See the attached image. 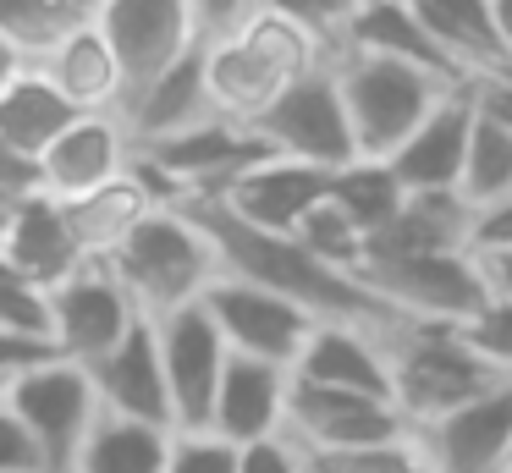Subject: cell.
<instances>
[{
    "instance_id": "obj_33",
    "label": "cell",
    "mask_w": 512,
    "mask_h": 473,
    "mask_svg": "<svg viewBox=\"0 0 512 473\" xmlns=\"http://www.w3.org/2000/svg\"><path fill=\"white\" fill-rule=\"evenodd\" d=\"M72 22H83V17H72L67 0H0V33H6L28 61H39Z\"/></svg>"
},
{
    "instance_id": "obj_19",
    "label": "cell",
    "mask_w": 512,
    "mask_h": 473,
    "mask_svg": "<svg viewBox=\"0 0 512 473\" xmlns=\"http://www.w3.org/2000/svg\"><path fill=\"white\" fill-rule=\"evenodd\" d=\"M0 259L12 264V270H23L39 292H56L61 281H72L89 264L78 237H72L67 209L50 193H28L12 204V215L0 226Z\"/></svg>"
},
{
    "instance_id": "obj_46",
    "label": "cell",
    "mask_w": 512,
    "mask_h": 473,
    "mask_svg": "<svg viewBox=\"0 0 512 473\" xmlns=\"http://www.w3.org/2000/svg\"><path fill=\"white\" fill-rule=\"evenodd\" d=\"M485 6H490V22H496L501 44H507V55H512V0H485Z\"/></svg>"
},
{
    "instance_id": "obj_11",
    "label": "cell",
    "mask_w": 512,
    "mask_h": 473,
    "mask_svg": "<svg viewBox=\"0 0 512 473\" xmlns=\"http://www.w3.org/2000/svg\"><path fill=\"white\" fill-rule=\"evenodd\" d=\"M204 308H210L226 352L276 363V369H287V374L314 336V319L303 314L298 303H287V297L265 292V286H254V281H237V275H221V281L204 292Z\"/></svg>"
},
{
    "instance_id": "obj_4",
    "label": "cell",
    "mask_w": 512,
    "mask_h": 473,
    "mask_svg": "<svg viewBox=\"0 0 512 473\" xmlns=\"http://www.w3.org/2000/svg\"><path fill=\"white\" fill-rule=\"evenodd\" d=\"M331 77L342 94L347 127H353L358 160H391L413 127L435 110V99L468 83H441V77L419 72L408 61H386V55L342 50L331 55Z\"/></svg>"
},
{
    "instance_id": "obj_26",
    "label": "cell",
    "mask_w": 512,
    "mask_h": 473,
    "mask_svg": "<svg viewBox=\"0 0 512 473\" xmlns=\"http://www.w3.org/2000/svg\"><path fill=\"white\" fill-rule=\"evenodd\" d=\"M342 50H364V55H386V61H408L419 72L441 77V83H463L452 66L441 61V50L430 44V33L419 28L408 0H358L353 22H347ZM336 50V55H342Z\"/></svg>"
},
{
    "instance_id": "obj_15",
    "label": "cell",
    "mask_w": 512,
    "mask_h": 473,
    "mask_svg": "<svg viewBox=\"0 0 512 473\" xmlns=\"http://www.w3.org/2000/svg\"><path fill=\"white\" fill-rule=\"evenodd\" d=\"M89 380L94 396H100V413L171 429V391H166V369H160L155 319H138L100 363H89Z\"/></svg>"
},
{
    "instance_id": "obj_32",
    "label": "cell",
    "mask_w": 512,
    "mask_h": 473,
    "mask_svg": "<svg viewBox=\"0 0 512 473\" xmlns=\"http://www.w3.org/2000/svg\"><path fill=\"white\" fill-rule=\"evenodd\" d=\"M292 237H298L303 248L314 253V259L331 264V270L358 275V264H364V231H358L353 220H347L342 209L331 204V193H325L320 204H314L309 215L298 220V231H292Z\"/></svg>"
},
{
    "instance_id": "obj_13",
    "label": "cell",
    "mask_w": 512,
    "mask_h": 473,
    "mask_svg": "<svg viewBox=\"0 0 512 473\" xmlns=\"http://www.w3.org/2000/svg\"><path fill=\"white\" fill-rule=\"evenodd\" d=\"M155 341H160V369H166V391H171V429H210L215 385H221V369L232 358L210 308L188 303L177 314L155 319Z\"/></svg>"
},
{
    "instance_id": "obj_49",
    "label": "cell",
    "mask_w": 512,
    "mask_h": 473,
    "mask_svg": "<svg viewBox=\"0 0 512 473\" xmlns=\"http://www.w3.org/2000/svg\"><path fill=\"white\" fill-rule=\"evenodd\" d=\"M6 385H12V374H0V407H6Z\"/></svg>"
},
{
    "instance_id": "obj_9",
    "label": "cell",
    "mask_w": 512,
    "mask_h": 473,
    "mask_svg": "<svg viewBox=\"0 0 512 473\" xmlns=\"http://www.w3.org/2000/svg\"><path fill=\"white\" fill-rule=\"evenodd\" d=\"M281 435H287L298 451H314V457H347V451H375V446L413 440V424L397 413V402L292 380Z\"/></svg>"
},
{
    "instance_id": "obj_44",
    "label": "cell",
    "mask_w": 512,
    "mask_h": 473,
    "mask_svg": "<svg viewBox=\"0 0 512 473\" xmlns=\"http://www.w3.org/2000/svg\"><path fill=\"white\" fill-rule=\"evenodd\" d=\"M485 264V281L496 297H512V253H501V259H479Z\"/></svg>"
},
{
    "instance_id": "obj_50",
    "label": "cell",
    "mask_w": 512,
    "mask_h": 473,
    "mask_svg": "<svg viewBox=\"0 0 512 473\" xmlns=\"http://www.w3.org/2000/svg\"><path fill=\"white\" fill-rule=\"evenodd\" d=\"M496 473H512V446H507V457H501V468Z\"/></svg>"
},
{
    "instance_id": "obj_3",
    "label": "cell",
    "mask_w": 512,
    "mask_h": 473,
    "mask_svg": "<svg viewBox=\"0 0 512 473\" xmlns=\"http://www.w3.org/2000/svg\"><path fill=\"white\" fill-rule=\"evenodd\" d=\"M325 66V50L303 28L254 11L237 33L204 44V83H210V105L221 121L254 127L298 77Z\"/></svg>"
},
{
    "instance_id": "obj_39",
    "label": "cell",
    "mask_w": 512,
    "mask_h": 473,
    "mask_svg": "<svg viewBox=\"0 0 512 473\" xmlns=\"http://www.w3.org/2000/svg\"><path fill=\"white\" fill-rule=\"evenodd\" d=\"M193 17V33H199V44H215L226 39V33H237L248 17L259 11V0H182Z\"/></svg>"
},
{
    "instance_id": "obj_8",
    "label": "cell",
    "mask_w": 512,
    "mask_h": 473,
    "mask_svg": "<svg viewBox=\"0 0 512 473\" xmlns=\"http://www.w3.org/2000/svg\"><path fill=\"white\" fill-rule=\"evenodd\" d=\"M248 132H254L270 154H281V160L314 165V171H331V176L358 160L353 127H347L342 94H336V77H331V61L314 66L309 77H298Z\"/></svg>"
},
{
    "instance_id": "obj_31",
    "label": "cell",
    "mask_w": 512,
    "mask_h": 473,
    "mask_svg": "<svg viewBox=\"0 0 512 473\" xmlns=\"http://www.w3.org/2000/svg\"><path fill=\"white\" fill-rule=\"evenodd\" d=\"M402 198L408 193H402V182L391 176L386 160H353V165H342V171L331 176V204L364 231V242L375 237L380 226L397 220Z\"/></svg>"
},
{
    "instance_id": "obj_40",
    "label": "cell",
    "mask_w": 512,
    "mask_h": 473,
    "mask_svg": "<svg viewBox=\"0 0 512 473\" xmlns=\"http://www.w3.org/2000/svg\"><path fill=\"white\" fill-rule=\"evenodd\" d=\"M237 473H309L303 468V451L287 435L254 440V446H237Z\"/></svg>"
},
{
    "instance_id": "obj_28",
    "label": "cell",
    "mask_w": 512,
    "mask_h": 473,
    "mask_svg": "<svg viewBox=\"0 0 512 473\" xmlns=\"http://www.w3.org/2000/svg\"><path fill=\"white\" fill-rule=\"evenodd\" d=\"M56 204H61V198H56ZM61 209H67V220H72V237H78L83 259L94 264L160 204L144 193V182H138L133 171H122L111 187H100V193H89V198H72V204H61Z\"/></svg>"
},
{
    "instance_id": "obj_38",
    "label": "cell",
    "mask_w": 512,
    "mask_h": 473,
    "mask_svg": "<svg viewBox=\"0 0 512 473\" xmlns=\"http://www.w3.org/2000/svg\"><path fill=\"white\" fill-rule=\"evenodd\" d=\"M468 253H474V259H501V253H512V193L496 198V204H485V209H474Z\"/></svg>"
},
{
    "instance_id": "obj_22",
    "label": "cell",
    "mask_w": 512,
    "mask_h": 473,
    "mask_svg": "<svg viewBox=\"0 0 512 473\" xmlns=\"http://www.w3.org/2000/svg\"><path fill=\"white\" fill-rule=\"evenodd\" d=\"M468 226H474V209L457 193H408L397 220L364 242V264L419 259V253H468Z\"/></svg>"
},
{
    "instance_id": "obj_18",
    "label": "cell",
    "mask_w": 512,
    "mask_h": 473,
    "mask_svg": "<svg viewBox=\"0 0 512 473\" xmlns=\"http://www.w3.org/2000/svg\"><path fill=\"white\" fill-rule=\"evenodd\" d=\"M435 473H496L512 446V380L419 429Z\"/></svg>"
},
{
    "instance_id": "obj_37",
    "label": "cell",
    "mask_w": 512,
    "mask_h": 473,
    "mask_svg": "<svg viewBox=\"0 0 512 473\" xmlns=\"http://www.w3.org/2000/svg\"><path fill=\"white\" fill-rule=\"evenodd\" d=\"M166 473H237V446L215 429H171Z\"/></svg>"
},
{
    "instance_id": "obj_2",
    "label": "cell",
    "mask_w": 512,
    "mask_h": 473,
    "mask_svg": "<svg viewBox=\"0 0 512 473\" xmlns=\"http://www.w3.org/2000/svg\"><path fill=\"white\" fill-rule=\"evenodd\" d=\"M100 264L122 281V292L144 319H166L188 303H204V292L221 281V253L210 231L182 204L149 209Z\"/></svg>"
},
{
    "instance_id": "obj_21",
    "label": "cell",
    "mask_w": 512,
    "mask_h": 473,
    "mask_svg": "<svg viewBox=\"0 0 512 473\" xmlns=\"http://www.w3.org/2000/svg\"><path fill=\"white\" fill-rule=\"evenodd\" d=\"M386 341L391 336H375V330H358V325H314L309 347L298 352V363H292V380L391 402Z\"/></svg>"
},
{
    "instance_id": "obj_29",
    "label": "cell",
    "mask_w": 512,
    "mask_h": 473,
    "mask_svg": "<svg viewBox=\"0 0 512 473\" xmlns=\"http://www.w3.org/2000/svg\"><path fill=\"white\" fill-rule=\"evenodd\" d=\"M166 457H171V429L100 413L72 473H166Z\"/></svg>"
},
{
    "instance_id": "obj_25",
    "label": "cell",
    "mask_w": 512,
    "mask_h": 473,
    "mask_svg": "<svg viewBox=\"0 0 512 473\" xmlns=\"http://www.w3.org/2000/svg\"><path fill=\"white\" fill-rule=\"evenodd\" d=\"M210 116H215V105H210V83H204V44L193 55H182L171 72H160L144 94L116 110V121H122L127 138H133V149L138 143L177 138V132L199 127V121H210Z\"/></svg>"
},
{
    "instance_id": "obj_48",
    "label": "cell",
    "mask_w": 512,
    "mask_h": 473,
    "mask_svg": "<svg viewBox=\"0 0 512 473\" xmlns=\"http://www.w3.org/2000/svg\"><path fill=\"white\" fill-rule=\"evenodd\" d=\"M6 215H12V198H0V226H6Z\"/></svg>"
},
{
    "instance_id": "obj_34",
    "label": "cell",
    "mask_w": 512,
    "mask_h": 473,
    "mask_svg": "<svg viewBox=\"0 0 512 473\" xmlns=\"http://www.w3.org/2000/svg\"><path fill=\"white\" fill-rule=\"evenodd\" d=\"M452 330H457V341H463V347L474 352L490 374L512 380V297L490 292L485 303H479L463 325H452Z\"/></svg>"
},
{
    "instance_id": "obj_41",
    "label": "cell",
    "mask_w": 512,
    "mask_h": 473,
    "mask_svg": "<svg viewBox=\"0 0 512 473\" xmlns=\"http://www.w3.org/2000/svg\"><path fill=\"white\" fill-rule=\"evenodd\" d=\"M0 473H45V457L12 418V407H0Z\"/></svg>"
},
{
    "instance_id": "obj_45",
    "label": "cell",
    "mask_w": 512,
    "mask_h": 473,
    "mask_svg": "<svg viewBox=\"0 0 512 473\" xmlns=\"http://www.w3.org/2000/svg\"><path fill=\"white\" fill-rule=\"evenodd\" d=\"M23 66H28V55H23V50H17V44H12V39H6V33H0V88L12 83V77H17V72H23Z\"/></svg>"
},
{
    "instance_id": "obj_6",
    "label": "cell",
    "mask_w": 512,
    "mask_h": 473,
    "mask_svg": "<svg viewBox=\"0 0 512 473\" xmlns=\"http://www.w3.org/2000/svg\"><path fill=\"white\" fill-rule=\"evenodd\" d=\"M6 407H12V418L39 446L45 473L78 468V451H83V440H89L94 418H100V396H94L89 369H83V363H67V358H45V363H34V369L12 374Z\"/></svg>"
},
{
    "instance_id": "obj_36",
    "label": "cell",
    "mask_w": 512,
    "mask_h": 473,
    "mask_svg": "<svg viewBox=\"0 0 512 473\" xmlns=\"http://www.w3.org/2000/svg\"><path fill=\"white\" fill-rule=\"evenodd\" d=\"M303 468L309 473H435L419 435L397 440V446H375V451H347V457H314V451H303Z\"/></svg>"
},
{
    "instance_id": "obj_42",
    "label": "cell",
    "mask_w": 512,
    "mask_h": 473,
    "mask_svg": "<svg viewBox=\"0 0 512 473\" xmlns=\"http://www.w3.org/2000/svg\"><path fill=\"white\" fill-rule=\"evenodd\" d=\"M28 193H39V165L34 160H23V154L12 149V143L0 138V198H28Z\"/></svg>"
},
{
    "instance_id": "obj_47",
    "label": "cell",
    "mask_w": 512,
    "mask_h": 473,
    "mask_svg": "<svg viewBox=\"0 0 512 473\" xmlns=\"http://www.w3.org/2000/svg\"><path fill=\"white\" fill-rule=\"evenodd\" d=\"M100 6H105V0H67V11H72V17H83V22H89Z\"/></svg>"
},
{
    "instance_id": "obj_24",
    "label": "cell",
    "mask_w": 512,
    "mask_h": 473,
    "mask_svg": "<svg viewBox=\"0 0 512 473\" xmlns=\"http://www.w3.org/2000/svg\"><path fill=\"white\" fill-rule=\"evenodd\" d=\"M34 66L56 83V94L67 99L72 110H83V116H116V105H122V72H116L111 44L100 39L94 17L72 22Z\"/></svg>"
},
{
    "instance_id": "obj_7",
    "label": "cell",
    "mask_w": 512,
    "mask_h": 473,
    "mask_svg": "<svg viewBox=\"0 0 512 473\" xmlns=\"http://www.w3.org/2000/svg\"><path fill=\"white\" fill-rule=\"evenodd\" d=\"M358 281L408 325H463L490 297L485 264L474 253H419V259L364 264Z\"/></svg>"
},
{
    "instance_id": "obj_35",
    "label": "cell",
    "mask_w": 512,
    "mask_h": 473,
    "mask_svg": "<svg viewBox=\"0 0 512 473\" xmlns=\"http://www.w3.org/2000/svg\"><path fill=\"white\" fill-rule=\"evenodd\" d=\"M0 330L50 347V292H39L23 270L0 259Z\"/></svg>"
},
{
    "instance_id": "obj_17",
    "label": "cell",
    "mask_w": 512,
    "mask_h": 473,
    "mask_svg": "<svg viewBox=\"0 0 512 473\" xmlns=\"http://www.w3.org/2000/svg\"><path fill=\"white\" fill-rule=\"evenodd\" d=\"M468 127H474V83L435 99V110L386 160L391 176L402 182V193H457L463 154H468Z\"/></svg>"
},
{
    "instance_id": "obj_23",
    "label": "cell",
    "mask_w": 512,
    "mask_h": 473,
    "mask_svg": "<svg viewBox=\"0 0 512 473\" xmlns=\"http://www.w3.org/2000/svg\"><path fill=\"white\" fill-rule=\"evenodd\" d=\"M419 28L430 33V44L441 50V61L452 66L463 83H485L501 66H512L507 44H501L496 22H490L485 0H408Z\"/></svg>"
},
{
    "instance_id": "obj_10",
    "label": "cell",
    "mask_w": 512,
    "mask_h": 473,
    "mask_svg": "<svg viewBox=\"0 0 512 473\" xmlns=\"http://www.w3.org/2000/svg\"><path fill=\"white\" fill-rule=\"evenodd\" d=\"M94 28L111 44V61L122 72V105L144 94L160 72H171L182 55L199 50V33L182 0H105L94 11Z\"/></svg>"
},
{
    "instance_id": "obj_5",
    "label": "cell",
    "mask_w": 512,
    "mask_h": 473,
    "mask_svg": "<svg viewBox=\"0 0 512 473\" xmlns=\"http://www.w3.org/2000/svg\"><path fill=\"white\" fill-rule=\"evenodd\" d=\"M386 363H391V402L413 424V435L435 418L457 413L474 396L507 385L457 341L452 325H402L386 341Z\"/></svg>"
},
{
    "instance_id": "obj_1",
    "label": "cell",
    "mask_w": 512,
    "mask_h": 473,
    "mask_svg": "<svg viewBox=\"0 0 512 473\" xmlns=\"http://www.w3.org/2000/svg\"><path fill=\"white\" fill-rule=\"evenodd\" d=\"M193 220L210 231L215 253H221V275H237V281H254L265 292L298 303L314 325H358V330H375V336H397L408 319H397L375 292H369L358 275L331 270L325 259H314L298 237H270V231H254L243 220H232L221 204L210 198H188Z\"/></svg>"
},
{
    "instance_id": "obj_27",
    "label": "cell",
    "mask_w": 512,
    "mask_h": 473,
    "mask_svg": "<svg viewBox=\"0 0 512 473\" xmlns=\"http://www.w3.org/2000/svg\"><path fill=\"white\" fill-rule=\"evenodd\" d=\"M78 116H83V110H72L67 99L56 94V83H50L34 61H28L12 83L0 88V138L12 143L23 160H34V165H39V154H45Z\"/></svg>"
},
{
    "instance_id": "obj_20",
    "label": "cell",
    "mask_w": 512,
    "mask_h": 473,
    "mask_svg": "<svg viewBox=\"0 0 512 473\" xmlns=\"http://www.w3.org/2000/svg\"><path fill=\"white\" fill-rule=\"evenodd\" d=\"M287 385L292 374L259 358H226L221 385H215V407H210V429L232 446H254V440L281 435L287 424Z\"/></svg>"
},
{
    "instance_id": "obj_14",
    "label": "cell",
    "mask_w": 512,
    "mask_h": 473,
    "mask_svg": "<svg viewBox=\"0 0 512 473\" xmlns=\"http://www.w3.org/2000/svg\"><path fill=\"white\" fill-rule=\"evenodd\" d=\"M325 193H331V171H314V165L265 154V160L248 165L243 176H232V182L210 198V204H221L232 220H243V226H254V231L292 237V231H298V220L309 215Z\"/></svg>"
},
{
    "instance_id": "obj_16",
    "label": "cell",
    "mask_w": 512,
    "mask_h": 473,
    "mask_svg": "<svg viewBox=\"0 0 512 473\" xmlns=\"http://www.w3.org/2000/svg\"><path fill=\"white\" fill-rule=\"evenodd\" d=\"M133 160V138L116 116H78L45 154H39V193L61 198H89L100 187H111Z\"/></svg>"
},
{
    "instance_id": "obj_43",
    "label": "cell",
    "mask_w": 512,
    "mask_h": 473,
    "mask_svg": "<svg viewBox=\"0 0 512 473\" xmlns=\"http://www.w3.org/2000/svg\"><path fill=\"white\" fill-rule=\"evenodd\" d=\"M45 358H56V352L39 347V341H23V336H6V330H0V374H23V369H34V363H45Z\"/></svg>"
},
{
    "instance_id": "obj_12",
    "label": "cell",
    "mask_w": 512,
    "mask_h": 473,
    "mask_svg": "<svg viewBox=\"0 0 512 473\" xmlns=\"http://www.w3.org/2000/svg\"><path fill=\"white\" fill-rule=\"evenodd\" d=\"M138 319L144 314H138L133 297L122 292V281L94 259V264H83L72 281H61L56 292H50V352L89 369V363H100Z\"/></svg>"
},
{
    "instance_id": "obj_30",
    "label": "cell",
    "mask_w": 512,
    "mask_h": 473,
    "mask_svg": "<svg viewBox=\"0 0 512 473\" xmlns=\"http://www.w3.org/2000/svg\"><path fill=\"white\" fill-rule=\"evenodd\" d=\"M507 193H512V127L496 121L474 99V127H468V154H463V176H457V198H463L468 209H485Z\"/></svg>"
}]
</instances>
